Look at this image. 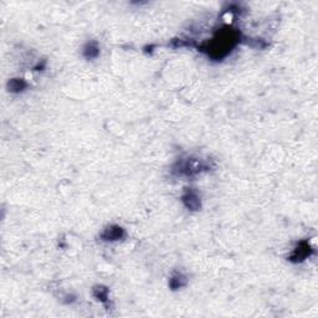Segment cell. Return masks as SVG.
I'll list each match as a JSON object with an SVG mask.
<instances>
[{
  "mask_svg": "<svg viewBox=\"0 0 318 318\" xmlns=\"http://www.w3.org/2000/svg\"><path fill=\"white\" fill-rule=\"evenodd\" d=\"M239 41L240 33L230 28H224L200 49H203L202 51H205L213 59L220 60L230 54V51L238 45Z\"/></svg>",
  "mask_w": 318,
  "mask_h": 318,
  "instance_id": "obj_1",
  "label": "cell"
},
{
  "mask_svg": "<svg viewBox=\"0 0 318 318\" xmlns=\"http://www.w3.org/2000/svg\"><path fill=\"white\" fill-rule=\"evenodd\" d=\"M210 168L207 162L202 161L198 158H187L184 161L178 162L174 166L173 173H176L179 177H194L200 174L202 172L208 171Z\"/></svg>",
  "mask_w": 318,
  "mask_h": 318,
  "instance_id": "obj_2",
  "label": "cell"
},
{
  "mask_svg": "<svg viewBox=\"0 0 318 318\" xmlns=\"http://www.w3.org/2000/svg\"><path fill=\"white\" fill-rule=\"evenodd\" d=\"M182 202H183L184 207L190 212H199L202 209V200L194 189H190V188L186 189V192L182 195Z\"/></svg>",
  "mask_w": 318,
  "mask_h": 318,
  "instance_id": "obj_3",
  "label": "cell"
},
{
  "mask_svg": "<svg viewBox=\"0 0 318 318\" xmlns=\"http://www.w3.org/2000/svg\"><path fill=\"white\" fill-rule=\"evenodd\" d=\"M313 252V249L311 247V245L307 241H301L298 245L296 246V249L293 250V252L291 254V256L288 257L291 262L293 264H297V262H302L309 257Z\"/></svg>",
  "mask_w": 318,
  "mask_h": 318,
  "instance_id": "obj_4",
  "label": "cell"
},
{
  "mask_svg": "<svg viewBox=\"0 0 318 318\" xmlns=\"http://www.w3.org/2000/svg\"><path fill=\"white\" fill-rule=\"evenodd\" d=\"M124 236H126V231L118 225L107 226L101 234V239L105 241H117V240H122Z\"/></svg>",
  "mask_w": 318,
  "mask_h": 318,
  "instance_id": "obj_5",
  "label": "cell"
},
{
  "mask_svg": "<svg viewBox=\"0 0 318 318\" xmlns=\"http://www.w3.org/2000/svg\"><path fill=\"white\" fill-rule=\"evenodd\" d=\"M83 57L87 60H93L97 59L100 56V45H98L97 41H90L85 45L83 48Z\"/></svg>",
  "mask_w": 318,
  "mask_h": 318,
  "instance_id": "obj_6",
  "label": "cell"
},
{
  "mask_svg": "<svg viewBox=\"0 0 318 318\" xmlns=\"http://www.w3.org/2000/svg\"><path fill=\"white\" fill-rule=\"evenodd\" d=\"M187 283H188L187 276H184L183 273L181 272H176L174 275H172L171 278H169V287L174 291L184 287V286H187Z\"/></svg>",
  "mask_w": 318,
  "mask_h": 318,
  "instance_id": "obj_7",
  "label": "cell"
},
{
  "mask_svg": "<svg viewBox=\"0 0 318 318\" xmlns=\"http://www.w3.org/2000/svg\"><path fill=\"white\" fill-rule=\"evenodd\" d=\"M28 87V83L25 82L23 79H12L8 83V88H9L10 92L13 93H19L22 91H24Z\"/></svg>",
  "mask_w": 318,
  "mask_h": 318,
  "instance_id": "obj_8",
  "label": "cell"
},
{
  "mask_svg": "<svg viewBox=\"0 0 318 318\" xmlns=\"http://www.w3.org/2000/svg\"><path fill=\"white\" fill-rule=\"evenodd\" d=\"M93 294L103 303L108 301V288L103 287V286H97V287L93 288Z\"/></svg>",
  "mask_w": 318,
  "mask_h": 318,
  "instance_id": "obj_9",
  "label": "cell"
}]
</instances>
